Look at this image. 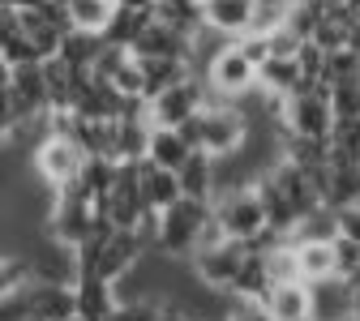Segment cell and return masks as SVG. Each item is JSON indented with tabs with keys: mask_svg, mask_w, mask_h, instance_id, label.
Returning <instances> with one entry per match:
<instances>
[{
	"mask_svg": "<svg viewBox=\"0 0 360 321\" xmlns=\"http://www.w3.org/2000/svg\"><path fill=\"white\" fill-rule=\"evenodd\" d=\"M120 5H124V9H138V13H155L159 0H120Z\"/></svg>",
	"mask_w": 360,
	"mask_h": 321,
	"instance_id": "obj_28",
	"label": "cell"
},
{
	"mask_svg": "<svg viewBox=\"0 0 360 321\" xmlns=\"http://www.w3.org/2000/svg\"><path fill=\"white\" fill-rule=\"evenodd\" d=\"M223 321H275V313H270L262 300H236Z\"/></svg>",
	"mask_w": 360,
	"mask_h": 321,
	"instance_id": "obj_25",
	"label": "cell"
},
{
	"mask_svg": "<svg viewBox=\"0 0 360 321\" xmlns=\"http://www.w3.org/2000/svg\"><path fill=\"white\" fill-rule=\"evenodd\" d=\"M326 5H343V0H326Z\"/></svg>",
	"mask_w": 360,
	"mask_h": 321,
	"instance_id": "obj_32",
	"label": "cell"
},
{
	"mask_svg": "<svg viewBox=\"0 0 360 321\" xmlns=\"http://www.w3.org/2000/svg\"><path fill=\"white\" fill-rule=\"evenodd\" d=\"M214 223L228 240H245V244H262L275 227H270V210L257 193V185H236L223 189L214 197Z\"/></svg>",
	"mask_w": 360,
	"mask_h": 321,
	"instance_id": "obj_3",
	"label": "cell"
},
{
	"mask_svg": "<svg viewBox=\"0 0 360 321\" xmlns=\"http://www.w3.org/2000/svg\"><path fill=\"white\" fill-rule=\"evenodd\" d=\"M185 133L193 137L198 150H206V155H214V159H228V155L245 150L249 133H253V120H249V112H245L236 99H219V103H206V107L185 124Z\"/></svg>",
	"mask_w": 360,
	"mask_h": 321,
	"instance_id": "obj_2",
	"label": "cell"
},
{
	"mask_svg": "<svg viewBox=\"0 0 360 321\" xmlns=\"http://www.w3.org/2000/svg\"><path fill=\"white\" fill-rule=\"evenodd\" d=\"M266 308L275 313V321H313V287L304 279L275 283V291L266 296Z\"/></svg>",
	"mask_w": 360,
	"mask_h": 321,
	"instance_id": "obj_18",
	"label": "cell"
},
{
	"mask_svg": "<svg viewBox=\"0 0 360 321\" xmlns=\"http://www.w3.org/2000/svg\"><path fill=\"white\" fill-rule=\"evenodd\" d=\"M339 236H347V240L360 244V202L339 206Z\"/></svg>",
	"mask_w": 360,
	"mask_h": 321,
	"instance_id": "obj_26",
	"label": "cell"
},
{
	"mask_svg": "<svg viewBox=\"0 0 360 321\" xmlns=\"http://www.w3.org/2000/svg\"><path fill=\"white\" fill-rule=\"evenodd\" d=\"M202 81L210 86V95L219 99H245L257 90V60L240 48L236 39H228L214 52V60L202 69Z\"/></svg>",
	"mask_w": 360,
	"mask_h": 321,
	"instance_id": "obj_6",
	"label": "cell"
},
{
	"mask_svg": "<svg viewBox=\"0 0 360 321\" xmlns=\"http://www.w3.org/2000/svg\"><path fill=\"white\" fill-rule=\"evenodd\" d=\"M292 244L300 240H339V210L335 206H318V210H309L296 227H292Z\"/></svg>",
	"mask_w": 360,
	"mask_h": 321,
	"instance_id": "obj_23",
	"label": "cell"
},
{
	"mask_svg": "<svg viewBox=\"0 0 360 321\" xmlns=\"http://www.w3.org/2000/svg\"><path fill=\"white\" fill-rule=\"evenodd\" d=\"M65 9H69V30L103 34L120 9V0H65Z\"/></svg>",
	"mask_w": 360,
	"mask_h": 321,
	"instance_id": "obj_21",
	"label": "cell"
},
{
	"mask_svg": "<svg viewBox=\"0 0 360 321\" xmlns=\"http://www.w3.org/2000/svg\"><path fill=\"white\" fill-rule=\"evenodd\" d=\"M296 266L304 283H326L339 279V240H300L296 244Z\"/></svg>",
	"mask_w": 360,
	"mask_h": 321,
	"instance_id": "obj_15",
	"label": "cell"
},
{
	"mask_svg": "<svg viewBox=\"0 0 360 321\" xmlns=\"http://www.w3.org/2000/svg\"><path fill=\"white\" fill-rule=\"evenodd\" d=\"M356 321H360V317H356Z\"/></svg>",
	"mask_w": 360,
	"mask_h": 321,
	"instance_id": "obj_33",
	"label": "cell"
},
{
	"mask_svg": "<svg viewBox=\"0 0 360 321\" xmlns=\"http://www.w3.org/2000/svg\"><path fill=\"white\" fill-rule=\"evenodd\" d=\"M206 103H210V86H206L198 73H189L185 81L167 86L163 95L146 99V112H150V124H163V129H185V124H189Z\"/></svg>",
	"mask_w": 360,
	"mask_h": 321,
	"instance_id": "obj_8",
	"label": "cell"
},
{
	"mask_svg": "<svg viewBox=\"0 0 360 321\" xmlns=\"http://www.w3.org/2000/svg\"><path fill=\"white\" fill-rule=\"evenodd\" d=\"M309 287H313V321H356V287L343 274Z\"/></svg>",
	"mask_w": 360,
	"mask_h": 321,
	"instance_id": "obj_12",
	"label": "cell"
},
{
	"mask_svg": "<svg viewBox=\"0 0 360 321\" xmlns=\"http://www.w3.org/2000/svg\"><path fill=\"white\" fill-rule=\"evenodd\" d=\"M360 266V244L356 240H347V236H339V270H343V279Z\"/></svg>",
	"mask_w": 360,
	"mask_h": 321,
	"instance_id": "obj_27",
	"label": "cell"
},
{
	"mask_svg": "<svg viewBox=\"0 0 360 321\" xmlns=\"http://www.w3.org/2000/svg\"><path fill=\"white\" fill-rule=\"evenodd\" d=\"M347 283H352V287H360V266H356V270L347 274Z\"/></svg>",
	"mask_w": 360,
	"mask_h": 321,
	"instance_id": "obj_29",
	"label": "cell"
},
{
	"mask_svg": "<svg viewBox=\"0 0 360 321\" xmlns=\"http://www.w3.org/2000/svg\"><path fill=\"white\" fill-rule=\"evenodd\" d=\"M249 253H253V244L219 236V240L202 244V249H198L189 261H193V274H198V279H202L206 287H214V291H228V296H232V287H236V279H240V270H245Z\"/></svg>",
	"mask_w": 360,
	"mask_h": 321,
	"instance_id": "obj_7",
	"label": "cell"
},
{
	"mask_svg": "<svg viewBox=\"0 0 360 321\" xmlns=\"http://www.w3.org/2000/svg\"><path fill=\"white\" fill-rule=\"evenodd\" d=\"M193 137L185 133V129H163V124H155L150 129V146H146V159L150 163H159V167H167V171H180L189 159H193Z\"/></svg>",
	"mask_w": 360,
	"mask_h": 321,
	"instance_id": "obj_17",
	"label": "cell"
},
{
	"mask_svg": "<svg viewBox=\"0 0 360 321\" xmlns=\"http://www.w3.org/2000/svg\"><path fill=\"white\" fill-rule=\"evenodd\" d=\"M304 86H309V73H304L300 56H270L257 69V90H266V95H275V99H292Z\"/></svg>",
	"mask_w": 360,
	"mask_h": 321,
	"instance_id": "obj_13",
	"label": "cell"
},
{
	"mask_svg": "<svg viewBox=\"0 0 360 321\" xmlns=\"http://www.w3.org/2000/svg\"><path fill=\"white\" fill-rule=\"evenodd\" d=\"M180 189H185V197L214 202L219 197V159L206 150H193V159L180 167Z\"/></svg>",
	"mask_w": 360,
	"mask_h": 321,
	"instance_id": "obj_19",
	"label": "cell"
},
{
	"mask_svg": "<svg viewBox=\"0 0 360 321\" xmlns=\"http://www.w3.org/2000/svg\"><path fill=\"white\" fill-rule=\"evenodd\" d=\"M108 321H167V304L146 296V300H120Z\"/></svg>",
	"mask_w": 360,
	"mask_h": 321,
	"instance_id": "obj_24",
	"label": "cell"
},
{
	"mask_svg": "<svg viewBox=\"0 0 360 321\" xmlns=\"http://www.w3.org/2000/svg\"><path fill=\"white\" fill-rule=\"evenodd\" d=\"M120 304V287L99 279V274H82L77 279V317L82 321H108Z\"/></svg>",
	"mask_w": 360,
	"mask_h": 321,
	"instance_id": "obj_16",
	"label": "cell"
},
{
	"mask_svg": "<svg viewBox=\"0 0 360 321\" xmlns=\"http://www.w3.org/2000/svg\"><path fill=\"white\" fill-rule=\"evenodd\" d=\"M253 18H257V0H202V22L223 39L249 34Z\"/></svg>",
	"mask_w": 360,
	"mask_h": 321,
	"instance_id": "obj_10",
	"label": "cell"
},
{
	"mask_svg": "<svg viewBox=\"0 0 360 321\" xmlns=\"http://www.w3.org/2000/svg\"><path fill=\"white\" fill-rule=\"evenodd\" d=\"M270 291H275V274H270L266 249L253 244V253H249V261H245V270H240V279H236V287H232V300H262V304H266Z\"/></svg>",
	"mask_w": 360,
	"mask_h": 321,
	"instance_id": "obj_20",
	"label": "cell"
},
{
	"mask_svg": "<svg viewBox=\"0 0 360 321\" xmlns=\"http://www.w3.org/2000/svg\"><path fill=\"white\" fill-rule=\"evenodd\" d=\"M138 185H142V197H146V210L150 214H159L172 202L185 197V189H180V171H167V167H159L150 159L138 163Z\"/></svg>",
	"mask_w": 360,
	"mask_h": 321,
	"instance_id": "obj_14",
	"label": "cell"
},
{
	"mask_svg": "<svg viewBox=\"0 0 360 321\" xmlns=\"http://www.w3.org/2000/svg\"><path fill=\"white\" fill-rule=\"evenodd\" d=\"M90 155L86 146L77 142L73 133H52V137H43V146L30 155V167H34V180H43L48 189H69L73 180L86 171Z\"/></svg>",
	"mask_w": 360,
	"mask_h": 321,
	"instance_id": "obj_5",
	"label": "cell"
},
{
	"mask_svg": "<svg viewBox=\"0 0 360 321\" xmlns=\"http://www.w3.org/2000/svg\"><path fill=\"white\" fill-rule=\"evenodd\" d=\"M335 103H330V86H304L283 103V129L292 137H309V142H330L335 137Z\"/></svg>",
	"mask_w": 360,
	"mask_h": 321,
	"instance_id": "obj_4",
	"label": "cell"
},
{
	"mask_svg": "<svg viewBox=\"0 0 360 321\" xmlns=\"http://www.w3.org/2000/svg\"><path fill=\"white\" fill-rule=\"evenodd\" d=\"M219 223H214V202L198 197H180L155 218V249L163 257H193L202 244L219 240Z\"/></svg>",
	"mask_w": 360,
	"mask_h": 321,
	"instance_id": "obj_1",
	"label": "cell"
},
{
	"mask_svg": "<svg viewBox=\"0 0 360 321\" xmlns=\"http://www.w3.org/2000/svg\"><path fill=\"white\" fill-rule=\"evenodd\" d=\"M193 39L198 34H185V30H176V26H167L163 18L150 13L129 52L142 56V60H189L193 65Z\"/></svg>",
	"mask_w": 360,
	"mask_h": 321,
	"instance_id": "obj_9",
	"label": "cell"
},
{
	"mask_svg": "<svg viewBox=\"0 0 360 321\" xmlns=\"http://www.w3.org/2000/svg\"><path fill=\"white\" fill-rule=\"evenodd\" d=\"M356 317H360V287H356Z\"/></svg>",
	"mask_w": 360,
	"mask_h": 321,
	"instance_id": "obj_30",
	"label": "cell"
},
{
	"mask_svg": "<svg viewBox=\"0 0 360 321\" xmlns=\"http://www.w3.org/2000/svg\"><path fill=\"white\" fill-rule=\"evenodd\" d=\"M30 313L43 321H77V283H30Z\"/></svg>",
	"mask_w": 360,
	"mask_h": 321,
	"instance_id": "obj_11",
	"label": "cell"
},
{
	"mask_svg": "<svg viewBox=\"0 0 360 321\" xmlns=\"http://www.w3.org/2000/svg\"><path fill=\"white\" fill-rule=\"evenodd\" d=\"M103 52H108V39L103 34H86V30H69L65 43H60V60L82 69V73H95Z\"/></svg>",
	"mask_w": 360,
	"mask_h": 321,
	"instance_id": "obj_22",
	"label": "cell"
},
{
	"mask_svg": "<svg viewBox=\"0 0 360 321\" xmlns=\"http://www.w3.org/2000/svg\"><path fill=\"white\" fill-rule=\"evenodd\" d=\"M26 321H43V317H34V313H30V317H26Z\"/></svg>",
	"mask_w": 360,
	"mask_h": 321,
	"instance_id": "obj_31",
	"label": "cell"
}]
</instances>
